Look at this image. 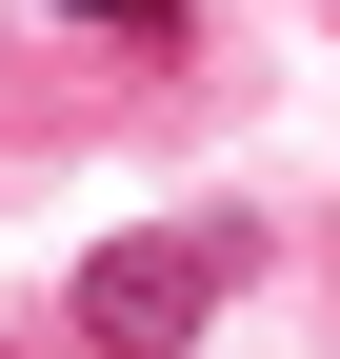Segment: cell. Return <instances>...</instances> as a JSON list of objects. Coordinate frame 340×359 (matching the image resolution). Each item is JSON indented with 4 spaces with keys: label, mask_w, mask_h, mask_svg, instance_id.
<instances>
[{
    "label": "cell",
    "mask_w": 340,
    "mask_h": 359,
    "mask_svg": "<svg viewBox=\"0 0 340 359\" xmlns=\"http://www.w3.org/2000/svg\"><path fill=\"white\" fill-rule=\"evenodd\" d=\"M240 259H261V219H140V240H100V259H80L60 339H100V359H181V339L240 299Z\"/></svg>",
    "instance_id": "6da1fadb"
},
{
    "label": "cell",
    "mask_w": 340,
    "mask_h": 359,
    "mask_svg": "<svg viewBox=\"0 0 340 359\" xmlns=\"http://www.w3.org/2000/svg\"><path fill=\"white\" fill-rule=\"evenodd\" d=\"M60 20H100L120 60H181V20H200V0H60Z\"/></svg>",
    "instance_id": "7a4b0ae2"
}]
</instances>
